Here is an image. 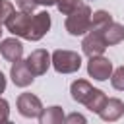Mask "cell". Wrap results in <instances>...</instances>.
I'll use <instances>...</instances> for the list:
<instances>
[{
	"mask_svg": "<svg viewBox=\"0 0 124 124\" xmlns=\"http://www.w3.org/2000/svg\"><path fill=\"white\" fill-rule=\"evenodd\" d=\"M6 29L10 33H14L16 37H21V39H27V33H29V25H31V14H25V12H12L8 16V19L4 21Z\"/></svg>",
	"mask_w": 124,
	"mask_h": 124,
	"instance_id": "cell-4",
	"label": "cell"
},
{
	"mask_svg": "<svg viewBox=\"0 0 124 124\" xmlns=\"http://www.w3.org/2000/svg\"><path fill=\"white\" fill-rule=\"evenodd\" d=\"M112 21V16L105 10H97L95 14H91V27L89 29H101L105 25H108Z\"/></svg>",
	"mask_w": 124,
	"mask_h": 124,
	"instance_id": "cell-15",
	"label": "cell"
},
{
	"mask_svg": "<svg viewBox=\"0 0 124 124\" xmlns=\"http://www.w3.org/2000/svg\"><path fill=\"white\" fill-rule=\"evenodd\" d=\"M10 78L14 81V85L17 87H27L33 83L35 76L31 74V70L27 68L25 60H17V62H12V68H10Z\"/></svg>",
	"mask_w": 124,
	"mask_h": 124,
	"instance_id": "cell-10",
	"label": "cell"
},
{
	"mask_svg": "<svg viewBox=\"0 0 124 124\" xmlns=\"http://www.w3.org/2000/svg\"><path fill=\"white\" fill-rule=\"evenodd\" d=\"M110 83H112V87H114V89L124 91V66L116 68V70L110 74Z\"/></svg>",
	"mask_w": 124,
	"mask_h": 124,
	"instance_id": "cell-17",
	"label": "cell"
},
{
	"mask_svg": "<svg viewBox=\"0 0 124 124\" xmlns=\"http://www.w3.org/2000/svg\"><path fill=\"white\" fill-rule=\"evenodd\" d=\"M85 2H81V0H56V8H58V12L60 14H64V16H70L72 12H76L79 6H83Z\"/></svg>",
	"mask_w": 124,
	"mask_h": 124,
	"instance_id": "cell-16",
	"label": "cell"
},
{
	"mask_svg": "<svg viewBox=\"0 0 124 124\" xmlns=\"http://www.w3.org/2000/svg\"><path fill=\"white\" fill-rule=\"evenodd\" d=\"M17 6H19V12H25V14H33V10L37 8L33 0H17Z\"/></svg>",
	"mask_w": 124,
	"mask_h": 124,
	"instance_id": "cell-20",
	"label": "cell"
},
{
	"mask_svg": "<svg viewBox=\"0 0 124 124\" xmlns=\"http://www.w3.org/2000/svg\"><path fill=\"white\" fill-rule=\"evenodd\" d=\"M50 29V14L48 12H39L31 16V25L27 33V41H39L43 39Z\"/></svg>",
	"mask_w": 124,
	"mask_h": 124,
	"instance_id": "cell-7",
	"label": "cell"
},
{
	"mask_svg": "<svg viewBox=\"0 0 124 124\" xmlns=\"http://www.w3.org/2000/svg\"><path fill=\"white\" fill-rule=\"evenodd\" d=\"M64 108L62 107H58V105H54V107H46V108H43V112H41V116H39V122L41 124H62L64 122Z\"/></svg>",
	"mask_w": 124,
	"mask_h": 124,
	"instance_id": "cell-14",
	"label": "cell"
},
{
	"mask_svg": "<svg viewBox=\"0 0 124 124\" xmlns=\"http://www.w3.org/2000/svg\"><path fill=\"white\" fill-rule=\"evenodd\" d=\"M105 122H116L118 118H122L124 114V103L116 97H107L105 105L101 107V110L97 112Z\"/></svg>",
	"mask_w": 124,
	"mask_h": 124,
	"instance_id": "cell-11",
	"label": "cell"
},
{
	"mask_svg": "<svg viewBox=\"0 0 124 124\" xmlns=\"http://www.w3.org/2000/svg\"><path fill=\"white\" fill-rule=\"evenodd\" d=\"M8 114H10V105H8V101H6V99H2V97H0V122L8 120Z\"/></svg>",
	"mask_w": 124,
	"mask_h": 124,
	"instance_id": "cell-21",
	"label": "cell"
},
{
	"mask_svg": "<svg viewBox=\"0 0 124 124\" xmlns=\"http://www.w3.org/2000/svg\"><path fill=\"white\" fill-rule=\"evenodd\" d=\"M91 8L87 4L79 6L76 12H72L68 17H66V31L74 37H79V35H85L91 27Z\"/></svg>",
	"mask_w": 124,
	"mask_h": 124,
	"instance_id": "cell-2",
	"label": "cell"
},
{
	"mask_svg": "<svg viewBox=\"0 0 124 124\" xmlns=\"http://www.w3.org/2000/svg\"><path fill=\"white\" fill-rule=\"evenodd\" d=\"M17 110L25 118H37L43 112V103L33 93H21L17 97Z\"/></svg>",
	"mask_w": 124,
	"mask_h": 124,
	"instance_id": "cell-6",
	"label": "cell"
},
{
	"mask_svg": "<svg viewBox=\"0 0 124 124\" xmlns=\"http://www.w3.org/2000/svg\"><path fill=\"white\" fill-rule=\"evenodd\" d=\"M4 89H6V78H4V74L0 72V95L4 93Z\"/></svg>",
	"mask_w": 124,
	"mask_h": 124,
	"instance_id": "cell-23",
	"label": "cell"
},
{
	"mask_svg": "<svg viewBox=\"0 0 124 124\" xmlns=\"http://www.w3.org/2000/svg\"><path fill=\"white\" fill-rule=\"evenodd\" d=\"M0 35H2V23H0Z\"/></svg>",
	"mask_w": 124,
	"mask_h": 124,
	"instance_id": "cell-25",
	"label": "cell"
},
{
	"mask_svg": "<svg viewBox=\"0 0 124 124\" xmlns=\"http://www.w3.org/2000/svg\"><path fill=\"white\" fill-rule=\"evenodd\" d=\"M12 12H14V4L8 0H0V23H4Z\"/></svg>",
	"mask_w": 124,
	"mask_h": 124,
	"instance_id": "cell-18",
	"label": "cell"
},
{
	"mask_svg": "<svg viewBox=\"0 0 124 124\" xmlns=\"http://www.w3.org/2000/svg\"><path fill=\"white\" fill-rule=\"evenodd\" d=\"M0 54L8 62L21 60V56H23V45H21V41H17L16 37H10V39L0 41Z\"/></svg>",
	"mask_w": 124,
	"mask_h": 124,
	"instance_id": "cell-12",
	"label": "cell"
},
{
	"mask_svg": "<svg viewBox=\"0 0 124 124\" xmlns=\"http://www.w3.org/2000/svg\"><path fill=\"white\" fill-rule=\"evenodd\" d=\"M103 29V27H101ZM101 29H89L87 35L83 37L81 41V48H83V54H87L89 58L91 56H101L107 48L105 41H103V33Z\"/></svg>",
	"mask_w": 124,
	"mask_h": 124,
	"instance_id": "cell-5",
	"label": "cell"
},
{
	"mask_svg": "<svg viewBox=\"0 0 124 124\" xmlns=\"http://www.w3.org/2000/svg\"><path fill=\"white\" fill-rule=\"evenodd\" d=\"M37 6H52V4H56V0H33Z\"/></svg>",
	"mask_w": 124,
	"mask_h": 124,
	"instance_id": "cell-22",
	"label": "cell"
},
{
	"mask_svg": "<svg viewBox=\"0 0 124 124\" xmlns=\"http://www.w3.org/2000/svg\"><path fill=\"white\" fill-rule=\"evenodd\" d=\"M101 33H103V41H105L107 46L118 45V43L124 41V25H120L116 21H110L108 25H105L101 29Z\"/></svg>",
	"mask_w": 124,
	"mask_h": 124,
	"instance_id": "cell-13",
	"label": "cell"
},
{
	"mask_svg": "<svg viewBox=\"0 0 124 124\" xmlns=\"http://www.w3.org/2000/svg\"><path fill=\"white\" fill-rule=\"evenodd\" d=\"M25 64L33 76H43V74H46V70L50 66V54L45 48H37L25 58Z\"/></svg>",
	"mask_w": 124,
	"mask_h": 124,
	"instance_id": "cell-9",
	"label": "cell"
},
{
	"mask_svg": "<svg viewBox=\"0 0 124 124\" xmlns=\"http://www.w3.org/2000/svg\"><path fill=\"white\" fill-rule=\"evenodd\" d=\"M70 93H72V99H74V101L85 105L91 112H99L101 107H103L105 101H107V95H105L101 89L93 87L87 79H76V81L70 85Z\"/></svg>",
	"mask_w": 124,
	"mask_h": 124,
	"instance_id": "cell-1",
	"label": "cell"
},
{
	"mask_svg": "<svg viewBox=\"0 0 124 124\" xmlns=\"http://www.w3.org/2000/svg\"><path fill=\"white\" fill-rule=\"evenodd\" d=\"M50 64L58 74H74L81 68V56L74 50H54L50 56Z\"/></svg>",
	"mask_w": 124,
	"mask_h": 124,
	"instance_id": "cell-3",
	"label": "cell"
},
{
	"mask_svg": "<svg viewBox=\"0 0 124 124\" xmlns=\"http://www.w3.org/2000/svg\"><path fill=\"white\" fill-rule=\"evenodd\" d=\"M62 124H87V120L79 112H70L68 116H64V122Z\"/></svg>",
	"mask_w": 124,
	"mask_h": 124,
	"instance_id": "cell-19",
	"label": "cell"
},
{
	"mask_svg": "<svg viewBox=\"0 0 124 124\" xmlns=\"http://www.w3.org/2000/svg\"><path fill=\"white\" fill-rule=\"evenodd\" d=\"M87 74L97 81H105L112 74V62L105 56H91L87 62Z\"/></svg>",
	"mask_w": 124,
	"mask_h": 124,
	"instance_id": "cell-8",
	"label": "cell"
},
{
	"mask_svg": "<svg viewBox=\"0 0 124 124\" xmlns=\"http://www.w3.org/2000/svg\"><path fill=\"white\" fill-rule=\"evenodd\" d=\"M0 124H14V122H10V120H4V122H0Z\"/></svg>",
	"mask_w": 124,
	"mask_h": 124,
	"instance_id": "cell-24",
	"label": "cell"
}]
</instances>
